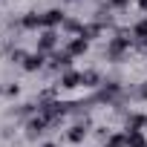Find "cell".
<instances>
[{
  "instance_id": "30bf717a",
  "label": "cell",
  "mask_w": 147,
  "mask_h": 147,
  "mask_svg": "<svg viewBox=\"0 0 147 147\" xmlns=\"http://www.w3.org/2000/svg\"><path fill=\"white\" fill-rule=\"evenodd\" d=\"M18 23H20V29H43V18H40V15H35V12L23 15Z\"/></svg>"
},
{
  "instance_id": "ba28073f",
  "label": "cell",
  "mask_w": 147,
  "mask_h": 147,
  "mask_svg": "<svg viewBox=\"0 0 147 147\" xmlns=\"http://www.w3.org/2000/svg\"><path fill=\"white\" fill-rule=\"evenodd\" d=\"M63 49H66L72 58H75V55H84V52L90 49V40H87V38H81V35H78V38H69Z\"/></svg>"
},
{
  "instance_id": "7c38bea8",
  "label": "cell",
  "mask_w": 147,
  "mask_h": 147,
  "mask_svg": "<svg viewBox=\"0 0 147 147\" xmlns=\"http://www.w3.org/2000/svg\"><path fill=\"white\" fill-rule=\"evenodd\" d=\"M104 81H101V75L95 69H87V72H81V87H90V90H95V87H101Z\"/></svg>"
},
{
  "instance_id": "5bb4252c",
  "label": "cell",
  "mask_w": 147,
  "mask_h": 147,
  "mask_svg": "<svg viewBox=\"0 0 147 147\" xmlns=\"http://www.w3.org/2000/svg\"><path fill=\"white\" fill-rule=\"evenodd\" d=\"M101 32H104V26H101V23H87V26H84V32H81V38H87V40H95Z\"/></svg>"
},
{
  "instance_id": "3957f363",
  "label": "cell",
  "mask_w": 147,
  "mask_h": 147,
  "mask_svg": "<svg viewBox=\"0 0 147 147\" xmlns=\"http://www.w3.org/2000/svg\"><path fill=\"white\" fill-rule=\"evenodd\" d=\"M69 66H72V55L66 52V49H61V52H52L49 55V69L52 72H69Z\"/></svg>"
},
{
  "instance_id": "8992f818",
  "label": "cell",
  "mask_w": 147,
  "mask_h": 147,
  "mask_svg": "<svg viewBox=\"0 0 147 147\" xmlns=\"http://www.w3.org/2000/svg\"><path fill=\"white\" fill-rule=\"evenodd\" d=\"M43 63H46V55L43 52H26V58H23V69L26 72H38V69H43Z\"/></svg>"
},
{
  "instance_id": "9a60e30c",
  "label": "cell",
  "mask_w": 147,
  "mask_h": 147,
  "mask_svg": "<svg viewBox=\"0 0 147 147\" xmlns=\"http://www.w3.org/2000/svg\"><path fill=\"white\" fill-rule=\"evenodd\" d=\"M63 29H66V32H72V35L78 38V35L84 32V23H81V20H75V18H66V20H63Z\"/></svg>"
},
{
  "instance_id": "7a4b0ae2",
  "label": "cell",
  "mask_w": 147,
  "mask_h": 147,
  "mask_svg": "<svg viewBox=\"0 0 147 147\" xmlns=\"http://www.w3.org/2000/svg\"><path fill=\"white\" fill-rule=\"evenodd\" d=\"M38 52H43V55L58 52V32H55V29H43V32L38 35Z\"/></svg>"
},
{
  "instance_id": "44dd1931",
  "label": "cell",
  "mask_w": 147,
  "mask_h": 147,
  "mask_svg": "<svg viewBox=\"0 0 147 147\" xmlns=\"http://www.w3.org/2000/svg\"><path fill=\"white\" fill-rule=\"evenodd\" d=\"M0 95H3V87H0Z\"/></svg>"
},
{
  "instance_id": "ffe728a7",
  "label": "cell",
  "mask_w": 147,
  "mask_h": 147,
  "mask_svg": "<svg viewBox=\"0 0 147 147\" xmlns=\"http://www.w3.org/2000/svg\"><path fill=\"white\" fill-rule=\"evenodd\" d=\"M43 147H55V144H43Z\"/></svg>"
},
{
  "instance_id": "8fae6325",
  "label": "cell",
  "mask_w": 147,
  "mask_h": 147,
  "mask_svg": "<svg viewBox=\"0 0 147 147\" xmlns=\"http://www.w3.org/2000/svg\"><path fill=\"white\" fill-rule=\"evenodd\" d=\"M133 38L138 40V46H141V49H147V18H141V20L133 26Z\"/></svg>"
},
{
  "instance_id": "9c48e42d",
  "label": "cell",
  "mask_w": 147,
  "mask_h": 147,
  "mask_svg": "<svg viewBox=\"0 0 147 147\" xmlns=\"http://www.w3.org/2000/svg\"><path fill=\"white\" fill-rule=\"evenodd\" d=\"M61 90H75V87H81V72H75V69H69V72H63L61 75V84H58Z\"/></svg>"
},
{
  "instance_id": "ac0fdd59",
  "label": "cell",
  "mask_w": 147,
  "mask_h": 147,
  "mask_svg": "<svg viewBox=\"0 0 147 147\" xmlns=\"http://www.w3.org/2000/svg\"><path fill=\"white\" fill-rule=\"evenodd\" d=\"M136 98H141V101H147V81H144V84H141V87L136 90Z\"/></svg>"
},
{
  "instance_id": "6da1fadb",
  "label": "cell",
  "mask_w": 147,
  "mask_h": 147,
  "mask_svg": "<svg viewBox=\"0 0 147 147\" xmlns=\"http://www.w3.org/2000/svg\"><path fill=\"white\" fill-rule=\"evenodd\" d=\"M130 43H133L130 32H118V35L110 38V43H107V58H110V61H121V58L130 52Z\"/></svg>"
},
{
  "instance_id": "52a82bcc",
  "label": "cell",
  "mask_w": 147,
  "mask_h": 147,
  "mask_svg": "<svg viewBox=\"0 0 147 147\" xmlns=\"http://www.w3.org/2000/svg\"><path fill=\"white\" fill-rule=\"evenodd\" d=\"M40 18H43V29H55V26H63V20H66L63 9H49V12H43Z\"/></svg>"
},
{
  "instance_id": "e0dca14e",
  "label": "cell",
  "mask_w": 147,
  "mask_h": 147,
  "mask_svg": "<svg viewBox=\"0 0 147 147\" xmlns=\"http://www.w3.org/2000/svg\"><path fill=\"white\" fill-rule=\"evenodd\" d=\"M107 6H110V9H127L130 0H107Z\"/></svg>"
},
{
  "instance_id": "277c9868",
  "label": "cell",
  "mask_w": 147,
  "mask_h": 147,
  "mask_svg": "<svg viewBox=\"0 0 147 147\" xmlns=\"http://www.w3.org/2000/svg\"><path fill=\"white\" fill-rule=\"evenodd\" d=\"M87 136H90V121H87V118H84V121H75V124L69 127V133H66V138H69L72 144H81Z\"/></svg>"
},
{
  "instance_id": "2e32d148",
  "label": "cell",
  "mask_w": 147,
  "mask_h": 147,
  "mask_svg": "<svg viewBox=\"0 0 147 147\" xmlns=\"http://www.w3.org/2000/svg\"><path fill=\"white\" fill-rule=\"evenodd\" d=\"M107 147H127V133H110Z\"/></svg>"
},
{
  "instance_id": "4fadbf2b",
  "label": "cell",
  "mask_w": 147,
  "mask_h": 147,
  "mask_svg": "<svg viewBox=\"0 0 147 147\" xmlns=\"http://www.w3.org/2000/svg\"><path fill=\"white\" fill-rule=\"evenodd\" d=\"M127 133V147H147V138L141 130H124Z\"/></svg>"
},
{
  "instance_id": "d6986e66",
  "label": "cell",
  "mask_w": 147,
  "mask_h": 147,
  "mask_svg": "<svg viewBox=\"0 0 147 147\" xmlns=\"http://www.w3.org/2000/svg\"><path fill=\"white\" fill-rule=\"evenodd\" d=\"M138 6H141V12H147V0H138Z\"/></svg>"
},
{
  "instance_id": "5b68a950",
  "label": "cell",
  "mask_w": 147,
  "mask_h": 147,
  "mask_svg": "<svg viewBox=\"0 0 147 147\" xmlns=\"http://www.w3.org/2000/svg\"><path fill=\"white\" fill-rule=\"evenodd\" d=\"M46 127H49V121H46L40 113H38V115H29V121H26V136H29V138H38Z\"/></svg>"
}]
</instances>
